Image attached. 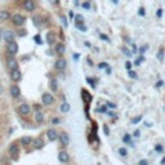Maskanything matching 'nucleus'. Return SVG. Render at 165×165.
Masks as SVG:
<instances>
[{
    "label": "nucleus",
    "mask_w": 165,
    "mask_h": 165,
    "mask_svg": "<svg viewBox=\"0 0 165 165\" xmlns=\"http://www.w3.org/2000/svg\"><path fill=\"white\" fill-rule=\"evenodd\" d=\"M7 50H8V53H9L10 56H16L17 52H18V44L16 43L14 40L7 43Z\"/></svg>",
    "instance_id": "obj_1"
},
{
    "label": "nucleus",
    "mask_w": 165,
    "mask_h": 165,
    "mask_svg": "<svg viewBox=\"0 0 165 165\" xmlns=\"http://www.w3.org/2000/svg\"><path fill=\"white\" fill-rule=\"evenodd\" d=\"M12 22L16 26H22V25H25V22H26V18L22 14H20V13H16V14L12 16Z\"/></svg>",
    "instance_id": "obj_2"
},
{
    "label": "nucleus",
    "mask_w": 165,
    "mask_h": 165,
    "mask_svg": "<svg viewBox=\"0 0 165 165\" xmlns=\"http://www.w3.org/2000/svg\"><path fill=\"white\" fill-rule=\"evenodd\" d=\"M41 102L44 104H52L54 102V98L50 93H44V94L41 95Z\"/></svg>",
    "instance_id": "obj_3"
},
{
    "label": "nucleus",
    "mask_w": 165,
    "mask_h": 165,
    "mask_svg": "<svg viewBox=\"0 0 165 165\" xmlns=\"http://www.w3.org/2000/svg\"><path fill=\"white\" fill-rule=\"evenodd\" d=\"M10 94H12V97L13 98H18L21 95V89H20V87L18 85H16V84H13V85H10Z\"/></svg>",
    "instance_id": "obj_4"
},
{
    "label": "nucleus",
    "mask_w": 165,
    "mask_h": 165,
    "mask_svg": "<svg viewBox=\"0 0 165 165\" xmlns=\"http://www.w3.org/2000/svg\"><path fill=\"white\" fill-rule=\"evenodd\" d=\"M59 134L57 133V130H54V129H49L48 132H46V137H48V139L50 142H54L57 141V138H58Z\"/></svg>",
    "instance_id": "obj_5"
},
{
    "label": "nucleus",
    "mask_w": 165,
    "mask_h": 165,
    "mask_svg": "<svg viewBox=\"0 0 165 165\" xmlns=\"http://www.w3.org/2000/svg\"><path fill=\"white\" fill-rule=\"evenodd\" d=\"M66 66H67V61H66V59H63V58L57 59V62L54 63V67H56L57 70H61V71L65 70Z\"/></svg>",
    "instance_id": "obj_6"
},
{
    "label": "nucleus",
    "mask_w": 165,
    "mask_h": 165,
    "mask_svg": "<svg viewBox=\"0 0 165 165\" xmlns=\"http://www.w3.org/2000/svg\"><path fill=\"white\" fill-rule=\"evenodd\" d=\"M23 8L27 10V12H32V10H35V3H34V0H25Z\"/></svg>",
    "instance_id": "obj_7"
},
{
    "label": "nucleus",
    "mask_w": 165,
    "mask_h": 165,
    "mask_svg": "<svg viewBox=\"0 0 165 165\" xmlns=\"http://www.w3.org/2000/svg\"><path fill=\"white\" fill-rule=\"evenodd\" d=\"M18 112H20L21 115H29L30 114V106L27 103H22L20 104V107H18Z\"/></svg>",
    "instance_id": "obj_8"
},
{
    "label": "nucleus",
    "mask_w": 165,
    "mask_h": 165,
    "mask_svg": "<svg viewBox=\"0 0 165 165\" xmlns=\"http://www.w3.org/2000/svg\"><path fill=\"white\" fill-rule=\"evenodd\" d=\"M7 66H8V68H9L10 71L17 70V68H18V62L16 61V58H9L7 61Z\"/></svg>",
    "instance_id": "obj_9"
},
{
    "label": "nucleus",
    "mask_w": 165,
    "mask_h": 165,
    "mask_svg": "<svg viewBox=\"0 0 165 165\" xmlns=\"http://www.w3.org/2000/svg\"><path fill=\"white\" fill-rule=\"evenodd\" d=\"M3 38H4V40L7 41V43H9V41H12L14 39V34H13V31H10V30H5L4 34H3Z\"/></svg>",
    "instance_id": "obj_10"
},
{
    "label": "nucleus",
    "mask_w": 165,
    "mask_h": 165,
    "mask_svg": "<svg viewBox=\"0 0 165 165\" xmlns=\"http://www.w3.org/2000/svg\"><path fill=\"white\" fill-rule=\"evenodd\" d=\"M10 78H12V80L13 81H20L21 80V78H22V74H21V71L18 70H13L12 72H10Z\"/></svg>",
    "instance_id": "obj_11"
},
{
    "label": "nucleus",
    "mask_w": 165,
    "mask_h": 165,
    "mask_svg": "<svg viewBox=\"0 0 165 165\" xmlns=\"http://www.w3.org/2000/svg\"><path fill=\"white\" fill-rule=\"evenodd\" d=\"M58 138H59V141H61V145L62 146H67L68 145V136H67V133H65V132L59 133Z\"/></svg>",
    "instance_id": "obj_12"
},
{
    "label": "nucleus",
    "mask_w": 165,
    "mask_h": 165,
    "mask_svg": "<svg viewBox=\"0 0 165 165\" xmlns=\"http://www.w3.org/2000/svg\"><path fill=\"white\" fill-rule=\"evenodd\" d=\"M17 153H18V146L16 143H13L9 147V155L12 156L13 159H16V158H17Z\"/></svg>",
    "instance_id": "obj_13"
},
{
    "label": "nucleus",
    "mask_w": 165,
    "mask_h": 165,
    "mask_svg": "<svg viewBox=\"0 0 165 165\" xmlns=\"http://www.w3.org/2000/svg\"><path fill=\"white\" fill-rule=\"evenodd\" d=\"M58 160L61 161V163H67L68 161V153L66 152V151H61V152L58 153Z\"/></svg>",
    "instance_id": "obj_14"
},
{
    "label": "nucleus",
    "mask_w": 165,
    "mask_h": 165,
    "mask_svg": "<svg viewBox=\"0 0 165 165\" xmlns=\"http://www.w3.org/2000/svg\"><path fill=\"white\" fill-rule=\"evenodd\" d=\"M10 17V13L8 12V10H0V21H8Z\"/></svg>",
    "instance_id": "obj_15"
},
{
    "label": "nucleus",
    "mask_w": 165,
    "mask_h": 165,
    "mask_svg": "<svg viewBox=\"0 0 165 165\" xmlns=\"http://www.w3.org/2000/svg\"><path fill=\"white\" fill-rule=\"evenodd\" d=\"M54 41H56V35H54V32L49 31L48 34H46V43H48V44H53Z\"/></svg>",
    "instance_id": "obj_16"
},
{
    "label": "nucleus",
    "mask_w": 165,
    "mask_h": 165,
    "mask_svg": "<svg viewBox=\"0 0 165 165\" xmlns=\"http://www.w3.org/2000/svg\"><path fill=\"white\" fill-rule=\"evenodd\" d=\"M35 121L36 123H43L44 121V114L41 111L35 112Z\"/></svg>",
    "instance_id": "obj_17"
},
{
    "label": "nucleus",
    "mask_w": 165,
    "mask_h": 165,
    "mask_svg": "<svg viewBox=\"0 0 165 165\" xmlns=\"http://www.w3.org/2000/svg\"><path fill=\"white\" fill-rule=\"evenodd\" d=\"M54 49H56V52H57V53L62 54V53H65V50H66V46L63 45L62 43H58V44H57V45H56V48H54Z\"/></svg>",
    "instance_id": "obj_18"
},
{
    "label": "nucleus",
    "mask_w": 165,
    "mask_h": 165,
    "mask_svg": "<svg viewBox=\"0 0 165 165\" xmlns=\"http://www.w3.org/2000/svg\"><path fill=\"white\" fill-rule=\"evenodd\" d=\"M70 108H71V106L67 102H65V103L61 104V111L63 112V114H67V112L70 111Z\"/></svg>",
    "instance_id": "obj_19"
},
{
    "label": "nucleus",
    "mask_w": 165,
    "mask_h": 165,
    "mask_svg": "<svg viewBox=\"0 0 165 165\" xmlns=\"http://www.w3.org/2000/svg\"><path fill=\"white\" fill-rule=\"evenodd\" d=\"M123 141L125 142V143H129V145L132 146V147H133V146H134V143H133V142H132V137L129 136V134H125V136L123 137Z\"/></svg>",
    "instance_id": "obj_20"
},
{
    "label": "nucleus",
    "mask_w": 165,
    "mask_h": 165,
    "mask_svg": "<svg viewBox=\"0 0 165 165\" xmlns=\"http://www.w3.org/2000/svg\"><path fill=\"white\" fill-rule=\"evenodd\" d=\"M57 88H58V84H57V80H56V79H52V81H50V89L53 90V92H56V90H57Z\"/></svg>",
    "instance_id": "obj_21"
},
{
    "label": "nucleus",
    "mask_w": 165,
    "mask_h": 165,
    "mask_svg": "<svg viewBox=\"0 0 165 165\" xmlns=\"http://www.w3.org/2000/svg\"><path fill=\"white\" fill-rule=\"evenodd\" d=\"M31 141H32L31 137H22V138H21V142H22V143H23L25 146H26V145H30V143H31Z\"/></svg>",
    "instance_id": "obj_22"
},
{
    "label": "nucleus",
    "mask_w": 165,
    "mask_h": 165,
    "mask_svg": "<svg viewBox=\"0 0 165 165\" xmlns=\"http://www.w3.org/2000/svg\"><path fill=\"white\" fill-rule=\"evenodd\" d=\"M75 26H76V29L80 30L81 32H85V31H87V26H85L84 23H75Z\"/></svg>",
    "instance_id": "obj_23"
},
{
    "label": "nucleus",
    "mask_w": 165,
    "mask_h": 165,
    "mask_svg": "<svg viewBox=\"0 0 165 165\" xmlns=\"http://www.w3.org/2000/svg\"><path fill=\"white\" fill-rule=\"evenodd\" d=\"M44 146V142L41 141L40 138H38V139H35V147L36 148H41Z\"/></svg>",
    "instance_id": "obj_24"
},
{
    "label": "nucleus",
    "mask_w": 165,
    "mask_h": 165,
    "mask_svg": "<svg viewBox=\"0 0 165 165\" xmlns=\"http://www.w3.org/2000/svg\"><path fill=\"white\" fill-rule=\"evenodd\" d=\"M75 20H76V23H82V22H84V17H82L81 14H76Z\"/></svg>",
    "instance_id": "obj_25"
},
{
    "label": "nucleus",
    "mask_w": 165,
    "mask_h": 165,
    "mask_svg": "<svg viewBox=\"0 0 165 165\" xmlns=\"http://www.w3.org/2000/svg\"><path fill=\"white\" fill-rule=\"evenodd\" d=\"M119 153L123 156V158H125V156L128 155V152H126V150H125L124 147H120V148H119Z\"/></svg>",
    "instance_id": "obj_26"
},
{
    "label": "nucleus",
    "mask_w": 165,
    "mask_h": 165,
    "mask_svg": "<svg viewBox=\"0 0 165 165\" xmlns=\"http://www.w3.org/2000/svg\"><path fill=\"white\" fill-rule=\"evenodd\" d=\"M128 75L130 76L132 79H136V78H137V74H136V71H132V70H129V71H128Z\"/></svg>",
    "instance_id": "obj_27"
},
{
    "label": "nucleus",
    "mask_w": 165,
    "mask_h": 165,
    "mask_svg": "<svg viewBox=\"0 0 165 165\" xmlns=\"http://www.w3.org/2000/svg\"><path fill=\"white\" fill-rule=\"evenodd\" d=\"M82 8H84V9H90V3L89 1L82 3Z\"/></svg>",
    "instance_id": "obj_28"
},
{
    "label": "nucleus",
    "mask_w": 165,
    "mask_h": 165,
    "mask_svg": "<svg viewBox=\"0 0 165 165\" xmlns=\"http://www.w3.org/2000/svg\"><path fill=\"white\" fill-rule=\"evenodd\" d=\"M34 40L36 41L38 44H41L43 41H41V38H40V35H35V38H34Z\"/></svg>",
    "instance_id": "obj_29"
},
{
    "label": "nucleus",
    "mask_w": 165,
    "mask_h": 165,
    "mask_svg": "<svg viewBox=\"0 0 165 165\" xmlns=\"http://www.w3.org/2000/svg\"><path fill=\"white\" fill-rule=\"evenodd\" d=\"M141 119H142V116H137V117H134V119L132 120V123H133V124H137V123L141 121Z\"/></svg>",
    "instance_id": "obj_30"
},
{
    "label": "nucleus",
    "mask_w": 165,
    "mask_h": 165,
    "mask_svg": "<svg viewBox=\"0 0 165 165\" xmlns=\"http://www.w3.org/2000/svg\"><path fill=\"white\" fill-rule=\"evenodd\" d=\"M123 52H124V54H125V56H128V57H130V56H132L130 50H128L126 48H123Z\"/></svg>",
    "instance_id": "obj_31"
},
{
    "label": "nucleus",
    "mask_w": 165,
    "mask_h": 165,
    "mask_svg": "<svg viewBox=\"0 0 165 165\" xmlns=\"http://www.w3.org/2000/svg\"><path fill=\"white\" fill-rule=\"evenodd\" d=\"M138 165H148V161L146 160V159H143V160H139Z\"/></svg>",
    "instance_id": "obj_32"
},
{
    "label": "nucleus",
    "mask_w": 165,
    "mask_h": 165,
    "mask_svg": "<svg viewBox=\"0 0 165 165\" xmlns=\"http://www.w3.org/2000/svg\"><path fill=\"white\" fill-rule=\"evenodd\" d=\"M52 124H54V125H57V124H59V119H58V117H54V119L52 120Z\"/></svg>",
    "instance_id": "obj_33"
},
{
    "label": "nucleus",
    "mask_w": 165,
    "mask_h": 165,
    "mask_svg": "<svg viewBox=\"0 0 165 165\" xmlns=\"http://www.w3.org/2000/svg\"><path fill=\"white\" fill-rule=\"evenodd\" d=\"M163 56H164L163 50H160V52H159V54H158V58L160 59V61H163Z\"/></svg>",
    "instance_id": "obj_34"
},
{
    "label": "nucleus",
    "mask_w": 165,
    "mask_h": 165,
    "mask_svg": "<svg viewBox=\"0 0 165 165\" xmlns=\"http://www.w3.org/2000/svg\"><path fill=\"white\" fill-rule=\"evenodd\" d=\"M61 20H62V23H63V26H67V20H66V17H63V16H62V17H61Z\"/></svg>",
    "instance_id": "obj_35"
},
{
    "label": "nucleus",
    "mask_w": 165,
    "mask_h": 165,
    "mask_svg": "<svg viewBox=\"0 0 165 165\" xmlns=\"http://www.w3.org/2000/svg\"><path fill=\"white\" fill-rule=\"evenodd\" d=\"M143 57H139V58H137V61H136V65H139V63H142V61H143Z\"/></svg>",
    "instance_id": "obj_36"
},
{
    "label": "nucleus",
    "mask_w": 165,
    "mask_h": 165,
    "mask_svg": "<svg viewBox=\"0 0 165 165\" xmlns=\"http://www.w3.org/2000/svg\"><path fill=\"white\" fill-rule=\"evenodd\" d=\"M125 67L128 68V71H129V70H130V68H132V63L129 62V61H128V62H125Z\"/></svg>",
    "instance_id": "obj_37"
},
{
    "label": "nucleus",
    "mask_w": 165,
    "mask_h": 165,
    "mask_svg": "<svg viewBox=\"0 0 165 165\" xmlns=\"http://www.w3.org/2000/svg\"><path fill=\"white\" fill-rule=\"evenodd\" d=\"M155 150L156 151H159V152H161V151H163V146H156V147H155Z\"/></svg>",
    "instance_id": "obj_38"
},
{
    "label": "nucleus",
    "mask_w": 165,
    "mask_h": 165,
    "mask_svg": "<svg viewBox=\"0 0 165 165\" xmlns=\"http://www.w3.org/2000/svg\"><path fill=\"white\" fill-rule=\"evenodd\" d=\"M156 14H158V17H161V16H163V9H158Z\"/></svg>",
    "instance_id": "obj_39"
},
{
    "label": "nucleus",
    "mask_w": 165,
    "mask_h": 165,
    "mask_svg": "<svg viewBox=\"0 0 165 165\" xmlns=\"http://www.w3.org/2000/svg\"><path fill=\"white\" fill-rule=\"evenodd\" d=\"M163 84H164V81H163V80H159V81H158V84H156V87L160 88V87H163Z\"/></svg>",
    "instance_id": "obj_40"
},
{
    "label": "nucleus",
    "mask_w": 165,
    "mask_h": 165,
    "mask_svg": "<svg viewBox=\"0 0 165 165\" xmlns=\"http://www.w3.org/2000/svg\"><path fill=\"white\" fill-rule=\"evenodd\" d=\"M107 106H110V107H111V108H115V107H116V104H115V103H112V102H108V103H107Z\"/></svg>",
    "instance_id": "obj_41"
},
{
    "label": "nucleus",
    "mask_w": 165,
    "mask_h": 165,
    "mask_svg": "<svg viewBox=\"0 0 165 165\" xmlns=\"http://www.w3.org/2000/svg\"><path fill=\"white\" fill-rule=\"evenodd\" d=\"M146 48H147V46H142V48L139 49V53H141V54H143V53H145V50H146Z\"/></svg>",
    "instance_id": "obj_42"
},
{
    "label": "nucleus",
    "mask_w": 165,
    "mask_h": 165,
    "mask_svg": "<svg viewBox=\"0 0 165 165\" xmlns=\"http://www.w3.org/2000/svg\"><path fill=\"white\" fill-rule=\"evenodd\" d=\"M139 14H141V16H145V9H143V8H139Z\"/></svg>",
    "instance_id": "obj_43"
},
{
    "label": "nucleus",
    "mask_w": 165,
    "mask_h": 165,
    "mask_svg": "<svg viewBox=\"0 0 165 165\" xmlns=\"http://www.w3.org/2000/svg\"><path fill=\"white\" fill-rule=\"evenodd\" d=\"M139 136H141V132H139V130L134 132V137H139Z\"/></svg>",
    "instance_id": "obj_44"
},
{
    "label": "nucleus",
    "mask_w": 165,
    "mask_h": 165,
    "mask_svg": "<svg viewBox=\"0 0 165 165\" xmlns=\"http://www.w3.org/2000/svg\"><path fill=\"white\" fill-rule=\"evenodd\" d=\"M49 1H50L52 4H58V3H59V0H49Z\"/></svg>",
    "instance_id": "obj_45"
},
{
    "label": "nucleus",
    "mask_w": 165,
    "mask_h": 165,
    "mask_svg": "<svg viewBox=\"0 0 165 165\" xmlns=\"http://www.w3.org/2000/svg\"><path fill=\"white\" fill-rule=\"evenodd\" d=\"M101 38H102L103 40H107V41H110V40H108V38H107L106 35H101Z\"/></svg>",
    "instance_id": "obj_46"
},
{
    "label": "nucleus",
    "mask_w": 165,
    "mask_h": 165,
    "mask_svg": "<svg viewBox=\"0 0 165 165\" xmlns=\"http://www.w3.org/2000/svg\"><path fill=\"white\" fill-rule=\"evenodd\" d=\"M106 66H107V65H106V63H101V65H100V66H98V67H100V68H103V67H106Z\"/></svg>",
    "instance_id": "obj_47"
},
{
    "label": "nucleus",
    "mask_w": 165,
    "mask_h": 165,
    "mask_svg": "<svg viewBox=\"0 0 165 165\" xmlns=\"http://www.w3.org/2000/svg\"><path fill=\"white\" fill-rule=\"evenodd\" d=\"M104 133H106L107 136H108V133H110V130H108V129H107V126H104Z\"/></svg>",
    "instance_id": "obj_48"
},
{
    "label": "nucleus",
    "mask_w": 165,
    "mask_h": 165,
    "mask_svg": "<svg viewBox=\"0 0 165 165\" xmlns=\"http://www.w3.org/2000/svg\"><path fill=\"white\" fill-rule=\"evenodd\" d=\"M100 111H101V112H104V111H106V107H101Z\"/></svg>",
    "instance_id": "obj_49"
},
{
    "label": "nucleus",
    "mask_w": 165,
    "mask_h": 165,
    "mask_svg": "<svg viewBox=\"0 0 165 165\" xmlns=\"http://www.w3.org/2000/svg\"><path fill=\"white\" fill-rule=\"evenodd\" d=\"M3 34H4V32H3V30L0 29V39H1V38H3Z\"/></svg>",
    "instance_id": "obj_50"
},
{
    "label": "nucleus",
    "mask_w": 165,
    "mask_h": 165,
    "mask_svg": "<svg viewBox=\"0 0 165 165\" xmlns=\"http://www.w3.org/2000/svg\"><path fill=\"white\" fill-rule=\"evenodd\" d=\"M4 92V89H3V87H1V84H0V94H1V93Z\"/></svg>",
    "instance_id": "obj_51"
},
{
    "label": "nucleus",
    "mask_w": 165,
    "mask_h": 165,
    "mask_svg": "<svg viewBox=\"0 0 165 165\" xmlns=\"http://www.w3.org/2000/svg\"><path fill=\"white\" fill-rule=\"evenodd\" d=\"M112 3H114V4H117V3H119V0H112Z\"/></svg>",
    "instance_id": "obj_52"
},
{
    "label": "nucleus",
    "mask_w": 165,
    "mask_h": 165,
    "mask_svg": "<svg viewBox=\"0 0 165 165\" xmlns=\"http://www.w3.org/2000/svg\"><path fill=\"white\" fill-rule=\"evenodd\" d=\"M161 164H163V165H164V164H165V158H164V159H163V160H161Z\"/></svg>",
    "instance_id": "obj_53"
}]
</instances>
